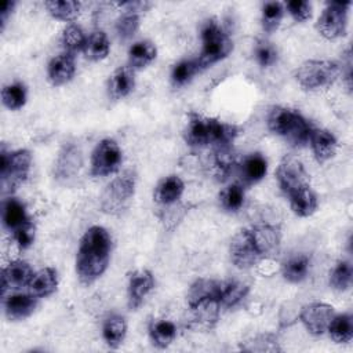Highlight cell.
I'll use <instances>...</instances> for the list:
<instances>
[{"label": "cell", "mask_w": 353, "mask_h": 353, "mask_svg": "<svg viewBox=\"0 0 353 353\" xmlns=\"http://www.w3.org/2000/svg\"><path fill=\"white\" fill-rule=\"evenodd\" d=\"M135 193V174L128 170L112 179L99 197L101 210L109 215L121 214Z\"/></svg>", "instance_id": "cell-5"}, {"label": "cell", "mask_w": 353, "mask_h": 353, "mask_svg": "<svg viewBox=\"0 0 353 353\" xmlns=\"http://www.w3.org/2000/svg\"><path fill=\"white\" fill-rule=\"evenodd\" d=\"M85 41H87V37L79 25L69 23L65 26L61 36V43L65 48V52L74 55L76 52L83 51Z\"/></svg>", "instance_id": "cell-35"}, {"label": "cell", "mask_w": 353, "mask_h": 353, "mask_svg": "<svg viewBox=\"0 0 353 353\" xmlns=\"http://www.w3.org/2000/svg\"><path fill=\"white\" fill-rule=\"evenodd\" d=\"M84 54L91 61H101L109 55L110 43L103 30H94L85 41Z\"/></svg>", "instance_id": "cell-32"}, {"label": "cell", "mask_w": 353, "mask_h": 353, "mask_svg": "<svg viewBox=\"0 0 353 353\" xmlns=\"http://www.w3.org/2000/svg\"><path fill=\"white\" fill-rule=\"evenodd\" d=\"M276 179L287 196L291 192L309 185V175L305 171L302 161L292 154H287L281 159L276 170Z\"/></svg>", "instance_id": "cell-11"}, {"label": "cell", "mask_w": 353, "mask_h": 353, "mask_svg": "<svg viewBox=\"0 0 353 353\" xmlns=\"http://www.w3.org/2000/svg\"><path fill=\"white\" fill-rule=\"evenodd\" d=\"M201 43V52L197 58L201 69L226 58L233 50V41L230 36L215 19H208L203 23Z\"/></svg>", "instance_id": "cell-4"}, {"label": "cell", "mask_w": 353, "mask_h": 353, "mask_svg": "<svg viewBox=\"0 0 353 353\" xmlns=\"http://www.w3.org/2000/svg\"><path fill=\"white\" fill-rule=\"evenodd\" d=\"M119 6L125 10L124 12H134L139 15V12L146 11L152 4L148 1H124V3H120Z\"/></svg>", "instance_id": "cell-47"}, {"label": "cell", "mask_w": 353, "mask_h": 353, "mask_svg": "<svg viewBox=\"0 0 353 353\" xmlns=\"http://www.w3.org/2000/svg\"><path fill=\"white\" fill-rule=\"evenodd\" d=\"M1 219H3L4 226L10 230L19 228L21 225H23L25 222L29 221L25 205L14 197H10L4 201L3 211H1Z\"/></svg>", "instance_id": "cell-30"}, {"label": "cell", "mask_w": 353, "mask_h": 353, "mask_svg": "<svg viewBox=\"0 0 353 353\" xmlns=\"http://www.w3.org/2000/svg\"><path fill=\"white\" fill-rule=\"evenodd\" d=\"M309 142H310L314 159L319 163L328 161L336 153V148H338L336 138L328 130L313 128V131L310 134V138H309Z\"/></svg>", "instance_id": "cell-18"}, {"label": "cell", "mask_w": 353, "mask_h": 353, "mask_svg": "<svg viewBox=\"0 0 353 353\" xmlns=\"http://www.w3.org/2000/svg\"><path fill=\"white\" fill-rule=\"evenodd\" d=\"M127 334V323L120 314H110L105 319L102 325V336L106 345L112 349L119 347Z\"/></svg>", "instance_id": "cell-25"}, {"label": "cell", "mask_w": 353, "mask_h": 353, "mask_svg": "<svg viewBox=\"0 0 353 353\" xmlns=\"http://www.w3.org/2000/svg\"><path fill=\"white\" fill-rule=\"evenodd\" d=\"M33 274L34 273L28 262L21 259L10 262L1 272L3 295L6 294L7 288H21L29 285Z\"/></svg>", "instance_id": "cell-15"}, {"label": "cell", "mask_w": 353, "mask_h": 353, "mask_svg": "<svg viewBox=\"0 0 353 353\" xmlns=\"http://www.w3.org/2000/svg\"><path fill=\"white\" fill-rule=\"evenodd\" d=\"M29 290L36 296H48L58 287V274L52 268H44L36 272L29 283Z\"/></svg>", "instance_id": "cell-26"}, {"label": "cell", "mask_w": 353, "mask_h": 353, "mask_svg": "<svg viewBox=\"0 0 353 353\" xmlns=\"http://www.w3.org/2000/svg\"><path fill=\"white\" fill-rule=\"evenodd\" d=\"M352 266L346 261H341L330 274V285L336 291H346L352 284Z\"/></svg>", "instance_id": "cell-41"}, {"label": "cell", "mask_w": 353, "mask_h": 353, "mask_svg": "<svg viewBox=\"0 0 353 353\" xmlns=\"http://www.w3.org/2000/svg\"><path fill=\"white\" fill-rule=\"evenodd\" d=\"M139 28V15L124 12L116 22V33L120 40H130Z\"/></svg>", "instance_id": "cell-43"}, {"label": "cell", "mask_w": 353, "mask_h": 353, "mask_svg": "<svg viewBox=\"0 0 353 353\" xmlns=\"http://www.w3.org/2000/svg\"><path fill=\"white\" fill-rule=\"evenodd\" d=\"M32 165V154L26 149H19L14 152L1 150V164L0 175L1 185L6 190H14L21 186L29 175Z\"/></svg>", "instance_id": "cell-7"}, {"label": "cell", "mask_w": 353, "mask_h": 353, "mask_svg": "<svg viewBox=\"0 0 353 353\" xmlns=\"http://www.w3.org/2000/svg\"><path fill=\"white\" fill-rule=\"evenodd\" d=\"M37 305L36 295L30 294H14L4 302L6 316L10 320H22L30 316Z\"/></svg>", "instance_id": "cell-20"}, {"label": "cell", "mask_w": 353, "mask_h": 353, "mask_svg": "<svg viewBox=\"0 0 353 353\" xmlns=\"http://www.w3.org/2000/svg\"><path fill=\"white\" fill-rule=\"evenodd\" d=\"M268 172V161L261 153L248 154L240 164V176L243 183L252 185L259 182Z\"/></svg>", "instance_id": "cell-23"}, {"label": "cell", "mask_w": 353, "mask_h": 353, "mask_svg": "<svg viewBox=\"0 0 353 353\" xmlns=\"http://www.w3.org/2000/svg\"><path fill=\"white\" fill-rule=\"evenodd\" d=\"M284 17V7L279 1H268L262 7V28L265 32L272 33L277 30V28L281 23V19Z\"/></svg>", "instance_id": "cell-38"}, {"label": "cell", "mask_w": 353, "mask_h": 353, "mask_svg": "<svg viewBox=\"0 0 353 353\" xmlns=\"http://www.w3.org/2000/svg\"><path fill=\"white\" fill-rule=\"evenodd\" d=\"M222 288V281L211 279H199L196 280L188 291V306H193L199 302L207 299H216L219 302V294Z\"/></svg>", "instance_id": "cell-21"}, {"label": "cell", "mask_w": 353, "mask_h": 353, "mask_svg": "<svg viewBox=\"0 0 353 353\" xmlns=\"http://www.w3.org/2000/svg\"><path fill=\"white\" fill-rule=\"evenodd\" d=\"M185 183L178 175H168L159 181L154 188L153 197L161 205L175 204L183 194Z\"/></svg>", "instance_id": "cell-19"}, {"label": "cell", "mask_w": 353, "mask_h": 353, "mask_svg": "<svg viewBox=\"0 0 353 353\" xmlns=\"http://www.w3.org/2000/svg\"><path fill=\"white\" fill-rule=\"evenodd\" d=\"M247 352H280L277 336L273 334H261L244 343L241 346Z\"/></svg>", "instance_id": "cell-42"}, {"label": "cell", "mask_w": 353, "mask_h": 353, "mask_svg": "<svg viewBox=\"0 0 353 353\" xmlns=\"http://www.w3.org/2000/svg\"><path fill=\"white\" fill-rule=\"evenodd\" d=\"M247 292L248 287L240 281H222L219 303L225 307H233L245 298Z\"/></svg>", "instance_id": "cell-36"}, {"label": "cell", "mask_w": 353, "mask_h": 353, "mask_svg": "<svg viewBox=\"0 0 353 353\" xmlns=\"http://www.w3.org/2000/svg\"><path fill=\"white\" fill-rule=\"evenodd\" d=\"M48 14L58 21H73L80 14L81 4L73 0H48L44 3Z\"/></svg>", "instance_id": "cell-34"}, {"label": "cell", "mask_w": 353, "mask_h": 353, "mask_svg": "<svg viewBox=\"0 0 353 353\" xmlns=\"http://www.w3.org/2000/svg\"><path fill=\"white\" fill-rule=\"evenodd\" d=\"M269 130L284 139L292 146H302L309 142L313 131L309 121L296 110L284 106H274L268 116Z\"/></svg>", "instance_id": "cell-3"}, {"label": "cell", "mask_w": 353, "mask_h": 353, "mask_svg": "<svg viewBox=\"0 0 353 353\" xmlns=\"http://www.w3.org/2000/svg\"><path fill=\"white\" fill-rule=\"evenodd\" d=\"M112 240L102 226H91L80 240L76 255V272L81 283L91 284L99 279L110 259Z\"/></svg>", "instance_id": "cell-1"}, {"label": "cell", "mask_w": 353, "mask_h": 353, "mask_svg": "<svg viewBox=\"0 0 353 353\" xmlns=\"http://www.w3.org/2000/svg\"><path fill=\"white\" fill-rule=\"evenodd\" d=\"M309 268H310L309 258L305 254H299V255H294V256L288 258L284 262L281 272L287 281L301 283L307 277Z\"/></svg>", "instance_id": "cell-31"}, {"label": "cell", "mask_w": 353, "mask_h": 353, "mask_svg": "<svg viewBox=\"0 0 353 353\" xmlns=\"http://www.w3.org/2000/svg\"><path fill=\"white\" fill-rule=\"evenodd\" d=\"M254 54H255L256 62L262 68H269V66L274 65L277 62V58H279L276 47L272 43L265 41V40H261V41L256 43Z\"/></svg>", "instance_id": "cell-44"}, {"label": "cell", "mask_w": 353, "mask_h": 353, "mask_svg": "<svg viewBox=\"0 0 353 353\" xmlns=\"http://www.w3.org/2000/svg\"><path fill=\"white\" fill-rule=\"evenodd\" d=\"M334 314L335 312L331 305L324 302H313L302 307L299 319L310 334L323 335L327 331Z\"/></svg>", "instance_id": "cell-12"}, {"label": "cell", "mask_w": 353, "mask_h": 353, "mask_svg": "<svg viewBox=\"0 0 353 353\" xmlns=\"http://www.w3.org/2000/svg\"><path fill=\"white\" fill-rule=\"evenodd\" d=\"M156 54L157 50L152 41H137L128 50V66L132 69L145 68L156 58Z\"/></svg>", "instance_id": "cell-28"}, {"label": "cell", "mask_w": 353, "mask_h": 353, "mask_svg": "<svg viewBox=\"0 0 353 353\" xmlns=\"http://www.w3.org/2000/svg\"><path fill=\"white\" fill-rule=\"evenodd\" d=\"M135 87V76L134 70L130 66H120L117 68L110 79H109V94L114 99H120L127 97Z\"/></svg>", "instance_id": "cell-22"}, {"label": "cell", "mask_w": 353, "mask_h": 353, "mask_svg": "<svg viewBox=\"0 0 353 353\" xmlns=\"http://www.w3.org/2000/svg\"><path fill=\"white\" fill-rule=\"evenodd\" d=\"M251 230L252 239L262 255L273 251L280 243V229L273 225H258Z\"/></svg>", "instance_id": "cell-27"}, {"label": "cell", "mask_w": 353, "mask_h": 353, "mask_svg": "<svg viewBox=\"0 0 353 353\" xmlns=\"http://www.w3.org/2000/svg\"><path fill=\"white\" fill-rule=\"evenodd\" d=\"M12 239L19 248H29L34 241V225L28 221L12 230Z\"/></svg>", "instance_id": "cell-45"}, {"label": "cell", "mask_w": 353, "mask_h": 353, "mask_svg": "<svg viewBox=\"0 0 353 353\" xmlns=\"http://www.w3.org/2000/svg\"><path fill=\"white\" fill-rule=\"evenodd\" d=\"M244 189L239 183H232L221 190L219 203L221 207L229 212L239 211L244 204Z\"/></svg>", "instance_id": "cell-37"}, {"label": "cell", "mask_w": 353, "mask_h": 353, "mask_svg": "<svg viewBox=\"0 0 353 353\" xmlns=\"http://www.w3.org/2000/svg\"><path fill=\"white\" fill-rule=\"evenodd\" d=\"M76 72V63H74V55L69 52L59 54L54 57L47 68L48 80L52 85H63L68 81H70Z\"/></svg>", "instance_id": "cell-17"}, {"label": "cell", "mask_w": 353, "mask_h": 353, "mask_svg": "<svg viewBox=\"0 0 353 353\" xmlns=\"http://www.w3.org/2000/svg\"><path fill=\"white\" fill-rule=\"evenodd\" d=\"M237 137V127L218 119L204 117L197 113H190L186 127L185 139L190 146L214 145L218 148H228Z\"/></svg>", "instance_id": "cell-2"}, {"label": "cell", "mask_w": 353, "mask_h": 353, "mask_svg": "<svg viewBox=\"0 0 353 353\" xmlns=\"http://www.w3.org/2000/svg\"><path fill=\"white\" fill-rule=\"evenodd\" d=\"M229 254L230 261L239 269L252 268L262 256L250 229H241L233 236L229 245Z\"/></svg>", "instance_id": "cell-10"}, {"label": "cell", "mask_w": 353, "mask_h": 353, "mask_svg": "<svg viewBox=\"0 0 353 353\" xmlns=\"http://www.w3.org/2000/svg\"><path fill=\"white\" fill-rule=\"evenodd\" d=\"M15 7V3L14 1H4L1 4V8H0V22H1V30L4 29L7 21H8V17L11 15L12 10Z\"/></svg>", "instance_id": "cell-48"}, {"label": "cell", "mask_w": 353, "mask_h": 353, "mask_svg": "<svg viewBox=\"0 0 353 353\" xmlns=\"http://www.w3.org/2000/svg\"><path fill=\"white\" fill-rule=\"evenodd\" d=\"M341 74L339 63L330 59H309L295 70V79L305 90L331 85Z\"/></svg>", "instance_id": "cell-6"}, {"label": "cell", "mask_w": 353, "mask_h": 353, "mask_svg": "<svg viewBox=\"0 0 353 353\" xmlns=\"http://www.w3.org/2000/svg\"><path fill=\"white\" fill-rule=\"evenodd\" d=\"M327 331L336 343H347L353 338V319L349 313L334 314Z\"/></svg>", "instance_id": "cell-33"}, {"label": "cell", "mask_w": 353, "mask_h": 353, "mask_svg": "<svg viewBox=\"0 0 353 353\" xmlns=\"http://www.w3.org/2000/svg\"><path fill=\"white\" fill-rule=\"evenodd\" d=\"M154 287V279L150 270L138 269L130 274L127 296H128V307L137 309L142 305L143 299Z\"/></svg>", "instance_id": "cell-13"}, {"label": "cell", "mask_w": 353, "mask_h": 353, "mask_svg": "<svg viewBox=\"0 0 353 353\" xmlns=\"http://www.w3.org/2000/svg\"><path fill=\"white\" fill-rule=\"evenodd\" d=\"M350 1H330L317 21V29L325 39L334 40L346 33Z\"/></svg>", "instance_id": "cell-8"}, {"label": "cell", "mask_w": 353, "mask_h": 353, "mask_svg": "<svg viewBox=\"0 0 353 353\" xmlns=\"http://www.w3.org/2000/svg\"><path fill=\"white\" fill-rule=\"evenodd\" d=\"M290 205L295 215L298 216H309L317 208V197L309 185L302 186L288 194Z\"/></svg>", "instance_id": "cell-24"}, {"label": "cell", "mask_w": 353, "mask_h": 353, "mask_svg": "<svg viewBox=\"0 0 353 353\" xmlns=\"http://www.w3.org/2000/svg\"><path fill=\"white\" fill-rule=\"evenodd\" d=\"M123 161V153L114 139L106 138L98 142L91 156V174L94 176H106L116 172Z\"/></svg>", "instance_id": "cell-9"}, {"label": "cell", "mask_w": 353, "mask_h": 353, "mask_svg": "<svg viewBox=\"0 0 353 353\" xmlns=\"http://www.w3.org/2000/svg\"><path fill=\"white\" fill-rule=\"evenodd\" d=\"M200 65L197 62V59H183L179 61L171 72V81L175 87H181L185 85L186 83H189L193 76L200 70Z\"/></svg>", "instance_id": "cell-40"}, {"label": "cell", "mask_w": 353, "mask_h": 353, "mask_svg": "<svg viewBox=\"0 0 353 353\" xmlns=\"http://www.w3.org/2000/svg\"><path fill=\"white\" fill-rule=\"evenodd\" d=\"M149 335L156 347L165 349L174 342L176 327L170 320H153L149 325Z\"/></svg>", "instance_id": "cell-29"}, {"label": "cell", "mask_w": 353, "mask_h": 353, "mask_svg": "<svg viewBox=\"0 0 353 353\" xmlns=\"http://www.w3.org/2000/svg\"><path fill=\"white\" fill-rule=\"evenodd\" d=\"M81 164H83V159H81L80 149L76 145L69 143L62 149L57 160L55 175L58 179L66 182L70 178H74L76 174H79Z\"/></svg>", "instance_id": "cell-16"}, {"label": "cell", "mask_w": 353, "mask_h": 353, "mask_svg": "<svg viewBox=\"0 0 353 353\" xmlns=\"http://www.w3.org/2000/svg\"><path fill=\"white\" fill-rule=\"evenodd\" d=\"M290 15L296 22H305L312 17V6L303 0H291L285 4Z\"/></svg>", "instance_id": "cell-46"}, {"label": "cell", "mask_w": 353, "mask_h": 353, "mask_svg": "<svg viewBox=\"0 0 353 353\" xmlns=\"http://www.w3.org/2000/svg\"><path fill=\"white\" fill-rule=\"evenodd\" d=\"M26 87L17 81V83H11L7 84L3 90H1V99L6 108H8L10 110H18L21 109L25 103H26Z\"/></svg>", "instance_id": "cell-39"}, {"label": "cell", "mask_w": 353, "mask_h": 353, "mask_svg": "<svg viewBox=\"0 0 353 353\" xmlns=\"http://www.w3.org/2000/svg\"><path fill=\"white\" fill-rule=\"evenodd\" d=\"M219 309L221 303L216 299H207L193 306H189L190 325L201 331L211 330L218 321Z\"/></svg>", "instance_id": "cell-14"}]
</instances>
